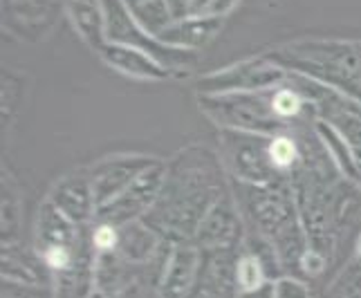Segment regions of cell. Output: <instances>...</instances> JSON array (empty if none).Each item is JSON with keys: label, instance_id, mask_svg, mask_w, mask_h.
Segmentation results:
<instances>
[{"label": "cell", "instance_id": "1", "mask_svg": "<svg viewBox=\"0 0 361 298\" xmlns=\"http://www.w3.org/2000/svg\"><path fill=\"white\" fill-rule=\"evenodd\" d=\"M229 189L220 153L200 144L186 146L166 161L159 200L144 222L166 242H193L209 209Z\"/></svg>", "mask_w": 361, "mask_h": 298}, {"label": "cell", "instance_id": "2", "mask_svg": "<svg viewBox=\"0 0 361 298\" xmlns=\"http://www.w3.org/2000/svg\"><path fill=\"white\" fill-rule=\"evenodd\" d=\"M231 193L245 218L247 233L271 244L281 274L298 276V265L307 252V238L298 216L296 195L290 180L269 184L231 182Z\"/></svg>", "mask_w": 361, "mask_h": 298}, {"label": "cell", "instance_id": "3", "mask_svg": "<svg viewBox=\"0 0 361 298\" xmlns=\"http://www.w3.org/2000/svg\"><path fill=\"white\" fill-rule=\"evenodd\" d=\"M267 58L337 90L361 106V41L307 39L290 43Z\"/></svg>", "mask_w": 361, "mask_h": 298}, {"label": "cell", "instance_id": "4", "mask_svg": "<svg viewBox=\"0 0 361 298\" xmlns=\"http://www.w3.org/2000/svg\"><path fill=\"white\" fill-rule=\"evenodd\" d=\"M197 108L216 123L220 130H243L256 135L294 132L274 108V88L258 92H227L197 94Z\"/></svg>", "mask_w": 361, "mask_h": 298}, {"label": "cell", "instance_id": "5", "mask_svg": "<svg viewBox=\"0 0 361 298\" xmlns=\"http://www.w3.org/2000/svg\"><path fill=\"white\" fill-rule=\"evenodd\" d=\"M269 139L267 135L243 130L218 132V153L231 182L269 184L281 180L269 159Z\"/></svg>", "mask_w": 361, "mask_h": 298}, {"label": "cell", "instance_id": "6", "mask_svg": "<svg viewBox=\"0 0 361 298\" xmlns=\"http://www.w3.org/2000/svg\"><path fill=\"white\" fill-rule=\"evenodd\" d=\"M104 11H106V39L108 43L117 45H128L144 49L146 54L155 56L164 68L171 72L176 70H186L195 63V52H186V49L169 47L161 41H157L155 36L148 34L137 18L130 14V9L126 7L123 0H102Z\"/></svg>", "mask_w": 361, "mask_h": 298}, {"label": "cell", "instance_id": "7", "mask_svg": "<svg viewBox=\"0 0 361 298\" xmlns=\"http://www.w3.org/2000/svg\"><path fill=\"white\" fill-rule=\"evenodd\" d=\"M290 79V70L274 63L271 58H247L225 70L204 74L197 83V94H227V92H258L283 85Z\"/></svg>", "mask_w": 361, "mask_h": 298}, {"label": "cell", "instance_id": "8", "mask_svg": "<svg viewBox=\"0 0 361 298\" xmlns=\"http://www.w3.org/2000/svg\"><path fill=\"white\" fill-rule=\"evenodd\" d=\"M159 157L153 155H140V153H119V155H108L104 159L94 161L88 168L97 211L113 202L126 189L140 180L148 168L159 164Z\"/></svg>", "mask_w": 361, "mask_h": 298}, {"label": "cell", "instance_id": "9", "mask_svg": "<svg viewBox=\"0 0 361 298\" xmlns=\"http://www.w3.org/2000/svg\"><path fill=\"white\" fill-rule=\"evenodd\" d=\"M164 175H166V161L161 159L159 164L148 168L130 189H126L119 197H115L113 202H108L106 206L99 209L94 220L108 222V225H115V227H123V225H130V222L144 220L159 200Z\"/></svg>", "mask_w": 361, "mask_h": 298}, {"label": "cell", "instance_id": "10", "mask_svg": "<svg viewBox=\"0 0 361 298\" xmlns=\"http://www.w3.org/2000/svg\"><path fill=\"white\" fill-rule=\"evenodd\" d=\"M247 238V225L231 189L209 209V213L195 231L193 244L202 252L240 249Z\"/></svg>", "mask_w": 361, "mask_h": 298}, {"label": "cell", "instance_id": "11", "mask_svg": "<svg viewBox=\"0 0 361 298\" xmlns=\"http://www.w3.org/2000/svg\"><path fill=\"white\" fill-rule=\"evenodd\" d=\"M202 249L193 242H171L155 278V292L159 298H191L200 276Z\"/></svg>", "mask_w": 361, "mask_h": 298}, {"label": "cell", "instance_id": "12", "mask_svg": "<svg viewBox=\"0 0 361 298\" xmlns=\"http://www.w3.org/2000/svg\"><path fill=\"white\" fill-rule=\"evenodd\" d=\"M47 202L77 227H90L97 218V200L88 168L72 170L54 182Z\"/></svg>", "mask_w": 361, "mask_h": 298}, {"label": "cell", "instance_id": "13", "mask_svg": "<svg viewBox=\"0 0 361 298\" xmlns=\"http://www.w3.org/2000/svg\"><path fill=\"white\" fill-rule=\"evenodd\" d=\"M240 249H214L202 252L200 276L193 287L191 298H235V260Z\"/></svg>", "mask_w": 361, "mask_h": 298}, {"label": "cell", "instance_id": "14", "mask_svg": "<svg viewBox=\"0 0 361 298\" xmlns=\"http://www.w3.org/2000/svg\"><path fill=\"white\" fill-rule=\"evenodd\" d=\"M166 249H169V242L161 240L144 220L119 227L117 254L126 260L128 265L144 269L146 274L159 263V258L166 254Z\"/></svg>", "mask_w": 361, "mask_h": 298}, {"label": "cell", "instance_id": "15", "mask_svg": "<svg viewBox=\"0 0 361 298\" xmlns=\"http://www.w3.org/2000/svg\"><path fill=\"white\" fill-rule=\"evenodd\" d=\"M99 58H102L110 70H115L128 79H137V81H166L173 74L169 68L161 66L155 56L146 54L144 49L128 47V45L108 43L102 52H99Z\"/></svg>", "mask_w": 361, "mask_h": 298}, {"label": "cell", "instance_id": "16", "mask_svg": "<svg viewBox=\"0 0 361 298\" xmlns=\"http://www.w3.org/2000/svg\"><path fill=\"white\" fill-rule=\"evenodd\" d=\"M222 27V18H189L171 23L169 27L157 36L169 47L186 49V52H197L204 45L216 39V34Z\"/></svg>", "mask_w": 361, "mask_h": 298}, {"label": "cell", "instance_id": "17", "mask_svg": "<svg viewBox=\"0 0 361 298\" xmlns=\"http://www.w3.org/2000/svg\"><path fill=\"white\" fill-rule=\"evenodd\" d=\"M68 16L74 30L99 54L108 45L106 39V11L102 0H66Z\"/></svg>", "mask_w": 361, "mask_h": 298}, {"label": "cell", "instance_id": "18", "mask_svg": "<svg viewBox=\"0 0 361 298\" xmlns=\"http://www.w3.org/2000/svg\"><path fill=\"white\" fill-rule=\"evenodd\" d=\"M3 278L30 280V283H54L49 271L43 267L41 258L36 256L34 247H23L20 242L3 244Z\"/></svg>", "mask_w": 361, "mask_h": 298}, {"label": "cell", "instance_id": "19", "mask_svg": "<svg viewBox=\"0 0 361 298\" xmlns=\"http://www.w3.org/2000/svg\"><path fill=\"white\" fill-rule=\"evenodd\" d=\"M314 132L319 135L321 144L326 146V151L330 155V159L334 161V166L341 173V178H345L348 182L357 184V164H355V148L348 144L341 135L334 130L330 123L317 119L314 121Z\"/></svg>", "mask_w": 361, "mask_h": 298}, {"label": "cell", "instance_id": "20", "mask_svg": "<svg viewBox=\"0 0 361 298\" xmlns=\"http://www.w3.org/2000/svg\"><path fill=\"white\" fill-rule=\"evenodd\" d=\"M20 218L23 204L14 180L3 175V220H0V242H20Z\"/></svg>", "mask_w": 361, "mask_h": 298}, {"label": "cell", "instance_id": "21", "mask_svg": "<svg viewBox=\"0 0 361 298\" xmlns=\"http://www.w3.org/2000/svg\"><path fill=\"white\" fill-rule=\"evenodd\" d=\"M238 0H166L173 23L189 18H220L233 9Z\"/></svg>", "mask_w": 361, "mask_h": 298}, {"label": "cell", "instance_id": "22", "mask_svg": "<svg viewBox=\"0 0 361 298\" xmlns=\"http://www.w3.org/2000/svg\"><path fill=\"white\" fill-rule=\"evenodd\" d=\"M0 298H56L54 283H30L16 278H3Z\"/></svg>", "mask_w": 361, "mask_h": 298}, {"label": "cell", "instance_id": "23", "mask_svg": "<svg viewBox=\"0 0 361 298\" xmlns=\"http://www.w3.org/2000/svg\"><path fill=\"white\" fill-rule=\"evenodd\" d=\"M330 298H361V265L353 263L330 285Z\"/></svg>", "mask_w": 361, "mask_h": 298}, {"label": "cell", "instance_id": "24", "mask_svg": "<svg viewBox=\"0 0 361 298\" xmlns=\"http://www.w3.org/2000/svg\"><path fill=\"white\" fill-rule=\"evenodd\" d=\"M274 298H312V292L305 278L283 274L274 278Z\"/></svg>", "mask_w": 361, "mask_h": 298}, {"label": "cell", "instance_id": "25", "mask_svg": "<svg viewBox=\"0 0 361 298\" xmlns=\"http://www.w3.org/2000/svg\"><path fill=\"white\" fill-rule=\"evenodd\" d=\"M108 298H159V296H157V292L153 287V283L148 280L146 276H142V278H137L135 283H130L128 287H123L121 292L108 296Z\"/></svg>", "mask_w": 361, "mask_h": 298}, {"label": "cell", "instance_id": "26", "mask_svg": "<svg viewBox=\"0 0 361 298\" xmlns=\"http://www.w3.org/2000/svg\"><path fill=\"white\" fill-rule=\"evenodd\" d=\"M235 298H274V280L258 290H252V292H238Z\"/></svg>", "mask_w": 361, "mask_h": 298}, {"label": "cell", "instance_id": "27", "mask_svg": "<svg viewBox=\"0 0 361 298\" xmlns=\"http://www.w3.org/2000/svg\"><path fill=\"white\" fill-rule=\"evenodd\" d=\"M353 263L361 265V231L357 233V238H355V247H353Z\"/></svg>", "mask_w": 361, "mask_h": 298}, {"label": "cell", "instance_id": "28", "mask_svg": "<svg viewBox=\"0 0 361 298\" xmlns=\"http://www.w3.org/2000/svg\"><path fill=\"white\" fill-rule=\"evenodd\" d=\"M355 164H357V186L361 191V148H355Z\"/></svg>", "mask_w": 361, "mask_h": 298}, {"label": "cell", "instance_id": "29", "mask_svg": "<svg viewBox=\"0 0 361 298\" xmlns=\"http://www.w3.org/2000/svg\"><path fill=\"white\" fill-rule=\"evenodd\" d=\"M88 298H108V296H106V294H102V292H97V290H94V292H92V294H90Z\"/></svg>", "mask_w": 361, "mask_h": 298}]
</instances>
